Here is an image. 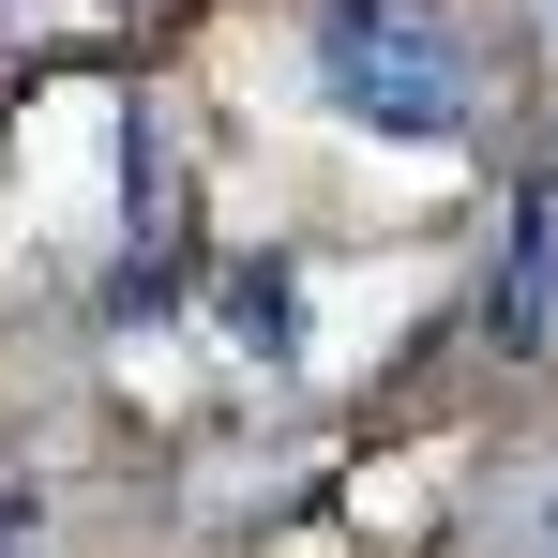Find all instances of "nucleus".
Masks as SVG:
<instances>
[{
	"instance_id": "obj_1",
	"label": "nucleus",
	"mask_w": 558,
	"mask_h": 558,
	"mask_svg": "<svg viewBox=\"0 0 558 558\" xmlns=\"http://www.w3.org/2000/svg\"><path fill=\"white\" fill-rule=\"evenodd\" d=\"M317 106L438 151L483 121V46H468L453 0H317Z\"/></svg>"
},
{
	"instance_id": "obj_2",
	"label": "nucleus",
	"mask_w": 558,
	"mask_h": 558,
	"mask_svg": "<svg viewBox=\"0 0 558 558\" xmlns=\"http://www.w3.org/2000/svg\"><path fill=\"white\" fill-rule=\"evenodd\" d=\"M483 348H498V363H544V348H558V182H529V196H513V227H498Z\"/></svg>"
},
{
	"instance_id": "obj_3",
	"label": "nucleus",
	"mask_w": 558,
	"mask_h": 558,
	"mask_svg": "<svg viewBox=\"0 0 558 558\" xmlns=\"http://www.w3.org/2000/svg\"><path fill=\"white\" fill-rule=\"evenodd\" d=\"M227 332H242V348H272V363H287V272H242V287H227Z\"/></svg>"
},
{
	"instance_id": "obj_4",
	"label": "nucleus",
	"mask_w": 558,
	"mask_h": 558,
	"mask_svg": "<svg viewBox=\"0 0 558 558\" xmlns=\"http://www.w3.org/2000/svg\"><path fill=\"white\" fill-rule=\"evenodd\" d=\"M529 558H558V498H544V513H529Z\"/></svg>"
}]
</instances>
